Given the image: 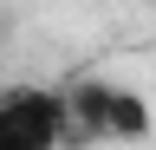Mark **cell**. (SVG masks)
<instances>
[{"label":"cell","mask_w":156,"mask_h":150,"mask_svg":"<svg viewBox=\"0 0 156 150\" xmlns=\"http://www.w3.org/2000/svg\"><path fill=\"white\" fill-rule=\"evenodd\" d=\"M65 98H72V144H91V137H104V144H150V130H156L150 98L130 91V85L78 79V85H65Z\"/></svg>","instance_id":"1"},{"label":"cell","mask_w":156,"mask_h":150,"mask_svg":"<svg viewBox=\"0 0 156 150\" xmlns=\"http://www.w3.org/2000/svg\"><path fill=\"white\" fill-rule=\"evenodd\" d=\"M72 144V98L52 85L0 91V150H65Z\"/></svg>","instance_id":"2"}]
</instances>
